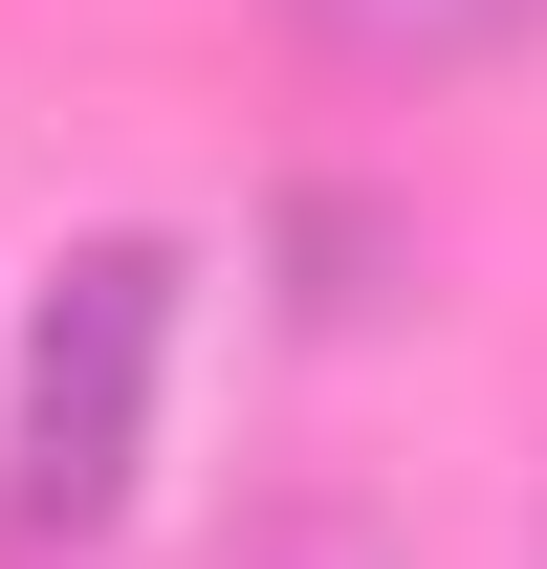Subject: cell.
<instances>
[{"label": "cell", "instance_id": "obj_1", "mask_svg": "<svg viewBox=\"0 0 547 569\" xmlns=\"http://www.w3.org/2000/svg\"><path fill=\"white\" fill-rule=\"evenodd\" d=\"M176 241L153 219H88L67 263L22 284V372H0V526H44V548H88V526H132L153 482V372H176Z\"/></svg>", "mask_w": 547, "mask_h": 569}, {"label": "cell", "instance_id": "obj_2", "mask_svg": "<svg viewBox=\"0 0 547 569\" xmlns=\"http://www.w3.org/2000/svg\"><path fill=\"white\" fill-rule=\"evenodd\" d=\"M307 22V67L350 88H481L504 44H547V0H285Z\"/></svg>", "mask_w": 547, "mask_h": 569}]
</instances>
